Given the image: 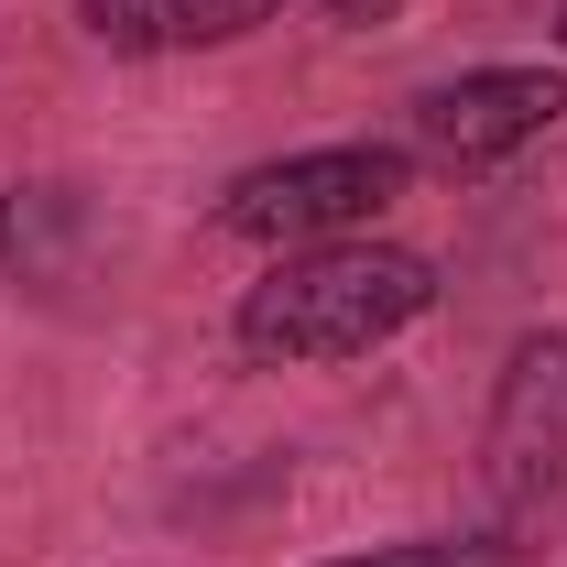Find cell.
Instances as JSON below:
<instances>
[{"label": "cell", "instance_id": "52a82bcc", "mask_svg": "<svg viewBox=\"0 0 567 567\" xmlns=\"http://www.w3.org/2000/svg\"><path fill=\"white\" fill-rule=\"evenodd\" d=\"M317 11H328V22H350V33H371V22H393L404 0H317Z\"/></svg>", "mask_w": 567, "mask_h": 567}, {"label": "cell", "instance_id": "3957f363", "mask_svg": "<svg viewBox=\"0 0 567 567\" xmlns=\"http://www.w3.org/2000/svg\"><path fill=\"white\" fill-rule=\"evenodd\" d=\"M567 121V66H458L404 99V153L436 175H502Z\"/></svg>", "mask_w": 567, "mask_h": 567}, {"label": "cell", "instance_id": "ba28073f", "mask_svg": "<svg viewBox=\"0 0 567 567\" xmlns=\"http://www.w3.org/2000/svg\"><path fill=\"white\" fill-rule=\"evenodd\" d=\"M557 55H567V0H557Z\"/></svg>", "mask_w": 567, "mask_h": 567}, {"label": "cell", "instance_id": "5b68a950", "mask_svg": "<svg viewBox=\"0 0 567 567\" xmlns=\"http://www.w3.org/2000/svg\"><path fill=\"white\" fill-rule=\"evenodd\" d=\"M284 0H76V33L99 55H208L262 33Z\"/></svg>", "mask_w": 567, "mask_h": 567}, {"label": "cell", "instance_id": "8992f818", "mask_svg": "<svg viewBox=\"0 0 567 567\" xmlns=\"http://www.w3.org/2000/svg\"><path fill=\"white\" fill-rule=\"evenodd\" d=\"M328 567H524V546L513 535H404V546H360Z\"/></svg>", "mask_w": 567, "mask_h": 567}, {"label": "cell", "instance_id": "7a4b0ae2", "mask_svg": "<svg viewBox=\"0 0 567 567\" xmlns=\"http://www.w3.org/2000/svg\"><path fill=\"white\" fill-rule=\"evenodd\" d=\"M415 186V153L404 142H317V153H274V164H240L218 186V229L251 240V251H306V240H350Z\"/></svg>", "mask_w": 567, "mask_h": 567}, {"label": "cell", "instance_id": "277c9868", "mask_svg": "<svg viewBox=\"0 0 567 567\" xmlns=\"http://www.w3.org/2000/svg\"><path fill=\"white\" fill-rule=\"evenodd\" d=\"M481 470L513 513L567 492V328L513 339V360L492 382V425H481Z\"/></svg>", "mask_w": 567, "mask_h": 567}, {"label": "cell", "instance_id": "6da1fadb", "mask_svg": "<svg viewBox=\"0 0 567 567\" xmlns=\"http://www.w3.org/2000/svg\"><path fill=\"white\" fill-rule=\"evenodd\" d=\"M436 317V262L404 251V240H306V251H274L262 284H240L229 306V339L251 371H339V360L393 350L404 328Z\"/></svg>", "mask_w": 567, "mask_h": 567}]
</instances>
